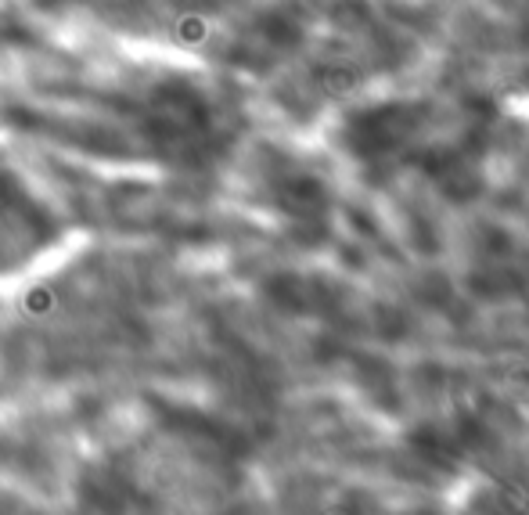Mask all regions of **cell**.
Masks as SVG:
<instances>
[{
    "label": "cell",
    "mask_w": 529,
    "mask_h": 515,
    "mask_svg": "<svg viewBox=\"0 0 529 515\" xmlns=\"http://www.w3.org/2000/svg\"><path fill=\"white\" fill-rule=\"evenodd\" d=\"M425 127V112L418 105H378L360 109L342 123V148L368 170L400 166L414 152Z\"/></svg>",
    "instance_id": "2"
},
{
    "label": "cell",
    "mask_w": 529,
    "mask_h": 515,
    "mask_svg": "<svg viewBox=\"0 0 529 515\" xmlns=\"http://www.w3.org/2000/svg\"><path fill=\"white\" fill-rule=\"evenodd\" d=\"M141 130L148 145L166 159H206L224 145L216 109L209 105L206 91L191 80L159 83L144 101Z\"/></svg>",
    "instance_id": "1"
}]
</instances>
